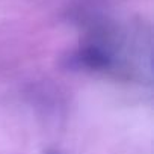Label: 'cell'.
<instances>
[{"label": "cell", "instance_id": "obj_1", "mask_svg": "<svg viewBox=\"0 0 154 154\" xmlns=\"http://www.w3.org/2000/svg\"><path fill=\"white\" fill-rule=\"evenodd\" d=\"M80 60L86 66L94 68V69H103L110 65V57L107 56V53H104L103 50L97 47H89L83 50L80 53Z\"/></svg>", "mask_w": 154, "mask_h": 154}]
</instances>
